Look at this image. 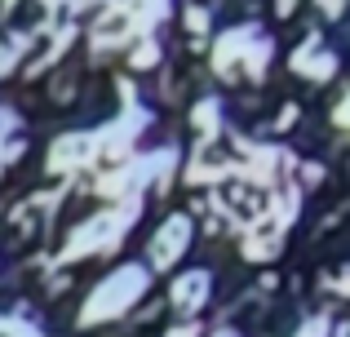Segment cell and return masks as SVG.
Segmentation results:
<instances>
[{"label": "cell", "instance_id": "6da1fadb", "mask_svg": "<svg viewBox=\"0 0 350 337\" xmlns=\"http://www.w3.org/2000/svg\"><path fill=\"white\" fill-rule=\"evenodd\" d=\"M146 284H151V267H142V262H133V267H120L116 275H107L103 284L89 293L85 311H80V324H85V329H94V324L120 320V315H124L129 306H133L137 297L146 293Z\"/></svg>", "mask_w": 350, "mask_h": 337}, {"label": "cell", "instance_id": "7a4b0ae2", "mask_svg": "<svg viewBox=\"0 0 350 337\" xmlns=\"http://www.w3.org/2000/svg\"><path fill=\"white\" fill-rule=\"evenodd\" d=\"M137 208H142V200H124V208H107V213H94L89 222H80L76 231L67 235V244H62L58 262H80L89 258V253H111L120 244V235H124V226L137 217Z\"/></svg>", "mask_w": 350, "mask_h": 337}, {"label": "cell", "instance_id": "3957f363", "mask_svg": "<svg viewBox=\"0 0 350 337\" xmlns=\"http://www.w3.org/2000/svg\"><path fill=\"white\" fill-rule=\"evenodd\" d=\"M213 58H217V71H222V76H235V62H244L248 80H262L266 58H271V44H266L257 31H226L222 40H217Z\"/></svg>", "mask_w": 350, "mask_h": 337}, {"label": "cell", "instance_id": "277c9868", "mask_svg": "<svg viewBox=\"0 0 350 337\" xmlns=\"http://www.w3.org/2000/svg\"><path fill=\"white\" fill-rule=\"evenodd\" d=\"M187 244H191V217L187 213H173L169 222L155 231V240H151V267L155 271H169L173 262L187 253Z\"/></svg>", "mask_w": 350, "mask_h": 337}, {"label": "cell", "instance_id": "5b68a950", "mask_svg": "<svg viewBox=\"0 0 350 337\" xmlns=\"http://www.w3.org/2000/svg\"><path fill=\"white\" fill-rule=\"evenodd\" d=\"M208 293H213V275H208V271H187V275H178V280H173V288H169L173 306H178L187 320L204 311Z\"/></svg>", "mask_w": 350, "mask_h": 337}, {"label": "cell", "instance_id": "8992f818", "mask_svg": "<svg viewBox=\"0 0 350 337\" xmlns=\"http://www.w3.org/2000/svg\"><path fill=\"white\" fill-rule=\"evenodd\" d=\"M293 67H297L301 76H315V80H328V76H333V71H337V62H333V53H324V49L315 53V44H306V49H301L297 58H293Z\"/></svg>", "mask_w": 350, "mask_h": 337}, {"label": "cell", "instance_id": "52a82bcc", "mask_svg": "<svg viewBox=\"0 0 350 337\" xmlns=\"http://www.w3.org/2000/svg\"><path fill=\"white\" fill-rule=\"evenodd\" d=\"M196 124H200V133H217V107L213 103H200L196 107Z\"/></svg>", "mask_w": 350, "mask_h": 337}, {"label": "cell", "instance_id": "ba28073f", "mask_svg": "<svg viewBox=\"0 0 350 337\" xmlns=\"http://www.w3.org/2000/svg\"><path fill=\"white\" fill-rule=\"evenodd\" d=\"M5 337H40V329L23 324V315H9V320H5Z\"/></svg>", "mask_w": 350, "mask_h": 337}, {"label": "cell", "instance_id": "9c48e42d", "mask_svg": "<svg viewBox=\"0 0 350 337\" xmlns=\"http://www.w3.org/2000/svg\"><path fill=\"white\" fill-rule=\"evenodd\" d=\"M155 58H160L155 40H146V44H137V49H133V67H155Z\"/></svg>", "mask_w": 350, "mask_h": 337}, {"label": "cell", "instance_id": "30bf717a", "mask_svg": "<svg viewBox=\"0 0 350 337\" xmlns=\"http://www.w3.org/2000/svg\"><path fill=\"white\" fill-rule=\"evenodd\" d=\"M337 124H342V129H350V89H346V103L337 107Z\"/></svg>", "mask_w": 350, "mask_h": 337}, {"label": "cell", "instance_id": "8fae6325", "mask_svg": "<svg viewBox=\"0 0 350 337\" xmlns=\"http://www.w3.org/2000/svg\"><path fill=\"white\" fill-rule=\"evenodd\" d=\"M328 288H337V293H350V275H342V280H328Z\"/></svg>", "mask_w": 350, "mask_h": 337}, {"label": "cell", "instance_id": "7c38bea8", "mask_svg": "<svg viewBox=\"0 0 350 337\" xmlns=\"http://www.w3.org/2000/svg\"><path fill=\"white\" fill-rule=\"evenodd\" d=\"M169 337H196V324H182V329H173Z\"/></svg>", "mask_w": 350, "mask_h": 337}, {"label": "cell", "instance_id": "4fadbf2b", "mask_svg": "<svg viewBox=\"0 0 350 337\" xmlns=\"http://www.w3.org/2000/svg\"><path fill=\"white\" fill-rule=\"evenodd\" d=\"M213 337H239V333H235V329H217Z\"/></svg>", "mask_w": 350, "mask_h": 337}]
</instances>
